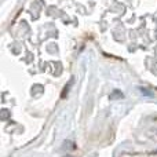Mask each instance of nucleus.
I'll return each mask as SVG.
<instances>
[{"label":"nucleus","instance_id":"nucleus-1","mask_svg":"<svg viewBox=\"0 0 157 157\" xmlns=\"http://www.w3.org/2000/svg\"><path fill=\"white\" fill-rule=\"evenodd\" d=\"M65 157H71V156H65Z\"/></svg>","mask_w":157,"mask_h":157}]
</instances>
